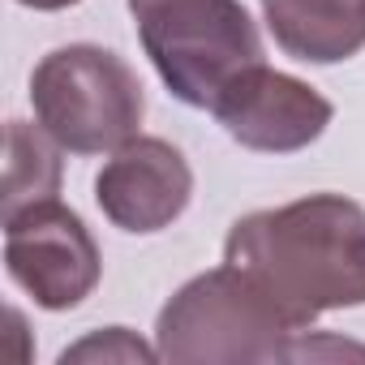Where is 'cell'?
<instances>
[{
  "instance_id": "obj_8",
  "label": "cell",
  "mask_w": 365,
  "mask_h": 365,
  "mask_svg": "<svg viewBox=\"0 0 365 365\" xmlns=\"http://www.w3.org/2000/svg\"><path fill=\"white\" fill-rule=\"evenodd\" d=\"M262 22L301 65H339L365 48V0H262Z\"/></svg>"
},
{
  "instance_id": "obj_3",
  "label": "cell",
  "mask_w": 365,
  "mask_h": 365,
  "mask_svg": "<svg viewBox=\"0 0 365 365\" xmlns=\"http://www.w3.org/2000/svg\"><path fill=\"white\" fill-rule=\"evenodd\" d=\"M129 14L155 73L190 108L211 112L245 69L262 65L258 22L241 0H129Z\"/></svg>"
},
{
  "instance_id": "obj_9",
  "label": "cell",
  "mask_w": 365,
  "mask_h": 365,
  "mask_svg": "<svg viewBox=\"0 0 365 365\" xmlns=\"http://www.w3.org/2000/svg\"><path fill=\"white\" fill-rule=\"evenodd\" d=\"M61 194V142L35 120L5 125V190H0V220L48 202Z\"/></svg>"
},
{
  "instance_id": "obj_5",
  "label": "cell",
  "mask_w": 365,
  "mask_h": 365,
  "mask_svg": "<svg viewBox=\"0 0 365 365\" xmlns=\"http://www.w3.org/2000/svg\"><path fill=\"white\" fill-rule=\"evenodd\" d=\"M5 271L39 309H78L103 275V254L78 211L48 198L5 220Z\"/></svg>"
},
{
  "instance_id": "obj_1",
  "label": "cell",
  "mask_w": 365,
  "mask_h": 365,
  "mask_svg": "<svg viewBox=\"0 0 365 365\" xmlns=\"http://www.w3.org/2000/svg\"><path fill=\"white\" fill-rule=\"evenodd\" d=\"M224 262L245 271L297 331H309L331 309L365 305V207L309 194L250 211L228 228Z\"/></svg>"
},
{
  "instance_id": "obj_6",
  "label": "cell",
  "mask_w": 365,
  "mask_h": 365,
  "mask_svg": "<svg viewBox=\"0 0 365 365\" xmlns=\"http://www.w3.org/2000/svg\"><path fill=\"white\" fill-rule=\"evenodd\" d=\"M194 198V168L168 138L138 133L95 176V202L112 228L150 237L172 228Z\"/></svg>"
},
{
  "instance_id": "obj_4",
  "label": "cell",
  "mask_w": 365,
  "mask_h": 365,
  "mask_svg": "<svg viewBox=\"0 0 365 365\" xmlns=\"http://www.w3.org/2000/svg\"><path fill=\"white\" fill-rule=\"evenodd\" d=\"M35 120L69 155H112L138 138L146 91L125 56L99 43L48 52L31 73Z\"/></svg>"
},
{
  "instance_id": "obj_2",
  "label": "cell",
  "mask_w": 365,
  "mask_h": 365,
  "mask_svg": "<svg viewBox=\"0 0 365 365\" xmlns=\"http://www.w3.org/2000/svg\"><path fill=\"white\" fill-rule=\"evenodd\" d=\"M297 331L279 305L232 262L180 284L159 309L155 348L172 365H267L292 361Z\"/></svg>"
},
{
  "instance_id": "obj_11",
  "label": "cell",
  "mask_w": 365,
  "mask_h": 365,
  "mask_svg": "<svg viewBox=\"0 0 365 365\" xmlns=\"http://www.w3.org/2000/svg\"><path fill=\"white\" fill-rule=\"evenodd\" d=\"M26 9H39V14H61V9H73L78 0H18Z\"/></svg>"
},
{
  "instance_id": "obj_7",
  "label": "cell",
  "mask_w": 365,
  "mask_h": 365,
  "mask_svg": "<svg viewBox=\"0 0 365 365\" xmlns=\"http://www.w3.org/2000/svg\"><path fill=\"white\" fill-rule=\"evenodd\" d=\"M211 116L228 129L232 142L258 155H297L318 142L335 116L331 99L309 82L271 69L267 61L245 69L211 108Z\"/></svg>"
},
{
  "instance_id": "obj_10",
  "label": "cell",
  "mask_w": 365,
  "mask_h": 365,
  "mask_svg": "<svg viewBox=\"0 0 365 365\" xmlns=\"http://www.w3.org/2000/svg\"><path fill=\"white\" fill-rule=\"evenodd\" d=\"M73 361H120V365H150L159 361V348L142 344L133 331L125 327H108V331H95L78 344H69L61 352V365H73Z\"/></svg>"
}]
</instances>
